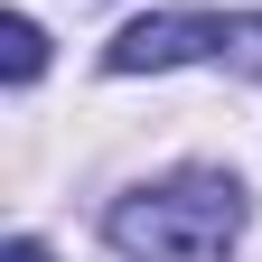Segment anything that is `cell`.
Returning a JSON list of instances; mask_svg holds the SVG:
<instances>
[{"label":"cell","instance_id":"cell-2","mask_svg":"<svg viewBox=\"0 0 262 262\" xmlns=\"http://www.w3.org/2000/svg\"><path fill=\"white\" fill-rule=\"evenodd\" d=\"M196 56H262V10H150L103 47V75H169Z\"/></svg>","mask_w":262,"mask_h":262},{"label":"cell","instance_id":"cell-3","mask_svg":"<svg viewBox=\"0 0 262 262\" xmlns=\"http://www.w3.org/2000/svg\"><path fill=\"white\" fill-rule=\"evenodd\" d=\"M38 66H47V28L28 19V10H10V19H0V75H10V84H38Z\"/></svg>","mask_w":262,"mask_h":262},{"label":"cell","instance_id":"cell-4","mask_svg":"<svg viewBox=\"0 0 262 262\" xmlns=\"http://www.w3.org/2000/svg\"><path fill=\"white\" fill-rule=\"evenodd\" d=\"M0 262H56V253H47V244H38V234H19V244H10V253H0Z\"/></svg>","mask_w":262,"mask_h":262},{"label":"cell","instance_id":"cell-1","mask_svg":"<svg viewBox=\"0 0 262 262\" xmlns=\"http://www.w3.org/2000/svg\"><path fill=\"white\" fill-rule=\"evenodd\" d=\"M103 234L131 262H225L234 234H244V196H234V178H215V169H178L159 187L113 196Z\"/></svg>","mask_w":262,"mask_h":262}]
</instances>
